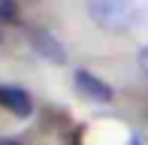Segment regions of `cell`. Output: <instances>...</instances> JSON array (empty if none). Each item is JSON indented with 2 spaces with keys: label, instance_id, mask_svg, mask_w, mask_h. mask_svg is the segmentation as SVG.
<instances>
[{
  "label": "cell",
  "instance_id": "cell-1",
  "mask_svg": "<svg viewBox=\"0 0 148 145\" xmlns=\"http://www.w3.org/2000/svg\"><path fill=\"white\" fill-rule=\"evenodd\" d=\"M88 15L97 27L118 30L130 21L133 15V0H88Z\"/></svg>",
  "mask_w": 148,
  "mask_h": 145
},
{
  "label": "cell",
  "instance_id": "cell-2",
  "mask_svg": "<svg viewBox=\"0 0 148 145\" xmlns=\"http://www.w3.org/2000/svg\"><path fill=\"white\" fill-rule=\"evenodd\" d=\"M0 106L3 109H9L12 115H30L33 112V100H30V94L27 91H21V88H12V85H0Z\"/></svg>",
  "mask_w": 148,
  "mask_h": 145
},
{
  "label": "cell",
  "instance_id": "cell-3",
  "mask_svg": "<svg viewBox=\"0 0 148 145\" xmlns=\"http://www.w3.org/2000/svg\"><path fill=\"white\" fill-rule=\"evenodd\" d=\"M76 88L82 91L88 100H100V103H109L112 100V88L106 82H100L97 76H91L88 70H76Z\"/></svg>",
  "mask_w": 148,
  "mask_h": 145
},
{
  "label": "cell",
  "instance_id": "cell-4",
  "mask_svg": "<svg viewBox=\"0 0 148 145\" xmlns=\"http://www.w3.org/2000/svg\"><path fill=\"white\" fill-rule=\"evenodd\" d=\"M30 39H33V49H36L42 57H49V61H55V64H64V61H66L64 45H60L51 34H45V30H33Z\"/></svg>",
  "mask_w": 148,
  "mask_h": 145
},
{
  "label": "cell",
  "instance_id": "cell-5",
  "mask_svg": "<svg viewBox=\"0 0 148 145\" xmlns=\"http://www.w3.org/2000/svg\"><path fill=\"white\" fill-rule=\"evenodd\" d=\"M139 70H142L145 76H148V45H145L142 51H139Z\"/></svg>",
  "mask_w": 148,
  "mask_h": 145
},
{
  "label": "cell",
  "instance_id": "cell-6",
  "mask_svg": "<svg viewBox=\"0 0 148 145\" xmlns=\"http://www.w3.org/2000/svg\"><path fill=\"white\" fill-rule=\"evenodd\" d=\"M0 145H18V142H12V139H0Z\"/></svg>",
  "mask_w": 148,
  "mask_h": 145
},
{
  "label": "cell",
  "instance_id": "cell-7",
  "mask_svg": "<svg viewBox=\"0 0 148 145\" xmlns=\"http://www.w3.org/2000/svg\"><path fill=\"white\" fill-rule=\"evenodd\" d=\"M130 145H139V142H136V139H133V142H130Z\"/></svg>",
  "mask_w": 148,
  "mask_h": 145
}]
</instances>
